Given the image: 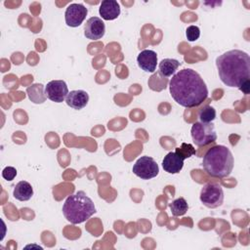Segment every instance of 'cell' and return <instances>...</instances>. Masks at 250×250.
Wrapping results in <instances>:
<instances>
[{
  "label": "cell",
  "instance_id": "4fadbf2b",
  "mask_svg": "<svg viewBox=\"0 0 250 250\" xmlns=\"http://www.w3.org/2000/svg\"><path fill=\"white\" fill-rule=\"evenodd\" d=\"M162 167L169 174H177L184 167V159L175 151L167 153L162 160Z\"/></svg>",
  "mask_w": 250,
  "mask_h": 250
},
{
  "label": "cell",
  "instance_id": "7a4b0ae2",
  "mask_svg": "<svg viewBox=\"0 0 250 250\" xmlns=\"http://www.w3.org/2000/svg\"><path fill=\"white\" fill-rule=\"evenodd\" d=\"M221 81L229 87L238 88L250 78V57L241 50H229L216 59Z\"/></svg>",
  "mask_w": 250,
  "mask_h": 250
},
{
  "label": "cell",
  "instance_id": "ba28073f",
  "mask_svg": "<svg viewBox=\"0 0 250 250\" xmlns=\"http://www.w3.org/2000/svg\"><path fill=\"white\" fill-rule=\"evenodd\" d=\"M88 14L87 8L82 4L73 3L67 6L64 13L65 23L70 27L79 26Z\"/></svg>",
  "mask_w": 250,
  "mask_h": 250
},
{
  "label": "cell",
  "instance_id": "7402d4cb",
  "mask_svg": "<svg viewBox=\"0 0 250 250\" xmlns=\"http://www.w3.org/2000/svg\"><path fill=\"white\" fill-rule=\"evenodd\" d=\"M17 176V170L13 166H7L2 171V177L6 181H13Z\"/></svg>",
  "mask_w": 250,
  "mask_h": 250
},
{
  "label": "cell",
  "instance_id": "603a6c76",
  "mask_svg": "<svg viewBox=\"0 0 250 250\" xmlns=\"http://www.w3.org/2000/svg\"><path fill=\"white\" fill-rule=\"evenodd\" d=\"M238 89H239L240 91H242L245 95H248V94H249V89H250V80H248V81L244 82L243 84H241V85L238 87Z\"/></svg>",
  "mask_w": 250,
  "mask_h": 250
},
{
  "label": "cell",
  "instance_id": "9a60e30c",
  "mask_svg": "<svg viewBox=\"0 0 250 250\" xmlns=\"http://www.w3.org/2000/svg\"><path fill=\"white\" fill-rule=\"evenodd\" d=\"M13 195L20 201H27L33 195V188L28 182L21 181L15 186Z\"/></svg>",
  "mask_w": 250,
  "mask_h": 250
},
{
  "label": "cell",
  "instance_id": "8992f818",
  "mask_svg": "<svg viewBox=\"0 0 250 250\" xmlns=\"http://www.w3.org/2000/svg\"><path fill=\"white\" fill-rule=\"evenodd\" d=\"M199 198L204 206L211 209L217 208L224 201L223 188L217 183H207L201 188Z\"/></svg>",
  "mask_w": 250,
  "mask_h": 250
},
{
  "label": "cell",
  "instance_id": "7c38bea8",
  "mask_svg": "<svg viewBox=\"0 0 250 250\" xmlns=\"http://www.w3.org/2000/svg\"><path fill=\"white\" fill-rule=\"evenodd\" d=\"M65 102L73 109H82L89 102V95L84 90H73L67 94Z\"/></svg>",
  "mask_w": 250,
  "mask_h": 250
},
{
  "label": "cell",
  "instance_id": "6da1fadb",
  "mask_svg": "<svg viewBox=\"0 0 250 250\" xmlns=\"http://www.w3.org/2000/svg\"><path fill=\"white\" fill-rule=\"evenodd\" d=\"M174 101L184 107L200 105L208 97V88L201 76L191 68H184L174 74L169 82Z\"/></svg>",
  "mask_w": 250,
  "mask_h": 250
},
{
  "label": "cell",
  "instance_id": "5bb4252c",
  "mask_svg": "<svg viewBox=\"0 0 250 250\" xmlns=\"http://www.w3.org/2000/svg\"><path fill=\"white\" fill-rule=\"evenodd\" d=\"M100 16L105 21H112L120 15V6L115 0H104L99 8Z\"/></svg>",
  "mask_w": 250,
  "mask_h": 250
},
{
  "label": "cell",
  "instance_id": "5b68a950",
  "mask_svg": "<svg viewBox=\"0 0 250 250\" xmlns=\"http://www.w3.org/2000/svg\"><path fill=\"white\" fill-rule=\"evenodd\" d=\"M191 138L193 143L198 146H204L217 140V134L214 124L195 122L191 127Z\"/></svg>",
  "mask_w": 250,
  "mask_h": 250
},
{
  "label": "cell",
  "instance_id": "e0dca14e",
  "mask_svg": "<svg viewBox=\"0 0 250 250\" xmlns=\"http://www.w3.org/2000/svg\"><path fill=\"white\" fill-rule=\"evenodd\" d=\"M180 65V62L175 59H163L158 64V73L163 77L167 78L172 76Z\"/></svg>",
  "mask_w": 250,
  "mask_h": 250
},
{
  "label": "cell",
  "instance_id": "d6986e66",
  "mask_svg": "<svg viewBox=\"0 0 250 250\" xmlns=\"http://www.w3.org/2000/svg\"><path fill=\"white\" fill-rule=\"evenodd\" d=\"M198 117L200 119V122L211 123L216 118V110L210 105H205L199 110Z\"/></svg>",
  "mask_w": 250,
  "mask_h": 250
},
{
  "label": "cell",
  "instance_id": "ac0fdd59",
  "mask_svg": "<svg viewBox=\"0 0 250 250\" xmlns=\"http://www.w3.org/2000/svg\"><path fill=\"white\" fill-rule=\"evenodd\" d=\"M169 208H170L173 216L179 217V216H183L187 213V211L188 209V205L187 200L184 197H179L169 204Z\"/></svg>",
  "mask_w": 250,
  "mask_h": 250
},
{
  "label": "cell",
  "instance_id": "277c9868",
  "mask_svg": "<svg viewBox=\"0 0 250 250\" xmlns=\"http://www.w3.org/2000/svg\"><path fill=\"white\" fill-rule=\"evenodd\" d=\"M95 213L96 207L93 200L83 190L69 195L62 205L64 218L73 225L87 221Z\"/></svg>",
  "mask_w": 250,
  "mask_h": 250
},
{
  "label": "cell",
  "instance_id": "52a82bcc",
  "mask_svg": "<svg viewBox=\"0 0 250 250\" xmlns=\"http://www.w3.org/2000/svg\"><path fill=\"white\" fill-rule=\"evenodd\" d=\"M133 173L143 180H149L158 175L159 167L152 157L142 156L134 164Z\"/></svg>",
  "mask_w": 250,
  "mask_h": 250
},
{
  "label": "cell",
  "instance_id": "9c48e42d",
  "mask_svg": "<svg viewBox=\"0 0 250 250\" xmlns=\"http://www.w3.org/2000/svg\"><path fill=\"white\" fill-rule=\"evenodd\" d=\"M68 88L63 80H52L45 86L46 97L55 103H62L68 94Z\"/></svg>",
  "mask_w": 250,
  "mask_h": 250
},
{
  "label": "cell",
  "instance_id": "44dd1931",
  "mask_svg": "<svg viewBox=\"0 0 250 250\" xmlns=\"http://www.w3.org/2000/svg\"><path fill=\"white\" fill-rule=\"evenodd\" d=\"M186 36L188 38V41L192 42L195 41L199 38L200 36V29L198 26L196 25H189L188 26L187 30H186Z\"/></svg>",
  "mask_w": 250,
  "mask_h": 250
},
{
  "label": "cell",
  "instance_id": "ffe728a7",
  "mask_svg": "<svg viewBox=\"0 0 250 250\" xmlns=\"http://www.w3.org/2000/svg\"><path fill=\"white\" fill-rule=\"evenodd\" d=\"M179 156H181L184 160L194 155L196 153L195 149L193 148L192 145L190 144H186V143H183L181 147H177L176 148V151H175Z\"/></svg>",
  "mask_w": 250,
  "mask_h": 250
},
{
  "label": "cell",
  "instance_id": "3957f363",
  "mask_svg": "<svg viewBox=\"0 0 250 250\" xmlns=\"http://www.w3.org/2000/svg\"><path fill=\"white\" fill-rule=\"evenodd\" d=\"M233 156L229 147L217 145L209 148L203 156L202 166L205 172L214 178L228 177L233 168Z\"/></svg>",
  "mask_w": 250,
  "mask_h": 250
},
{
  "label": "cell",
  "instance_id": "8fae6325",
  "mask_svg": "<svg viewBox=\"0 0 250 250\" xmlns=\"http://www.w3.org/2000/svg\"><path fill=\"white\" fill-rule=\"evenodd\" d=\"M137 62L146 72H154L157 65V55L152 50H143L137 57Z\"/></svg>",
  "mask_w": 250,
  "mask_h": 250
},
{
  "label": "cell",
  "instance_id": "30bf717a",
  "mask_svg": "<svg viewBox=\"0 0 250 250\" xmlns=\"http://www.w3.org/2000/svg\"><path fill=\"white\" fill-rule=\"evenodd\" d=\"M105 32V25L102 19L98 17H91L87 20L84 26V35L90 40L101 39Z\"/></svg>",
  "mask_w": 250,
  "mask_h": 250
},
{
  "label": "cell",
  "instance_id": "2e32d148",
  "mask_svg": "<svg viewBox=\"0 0 250 250\" xmlns=\"http://www.w3.org/2000/svg\"><path fill=\"white\" fill-rule=\"evenodd\" d=\"M28 99L34 104H42L46 100L45 87L41 83H35L26 88Z\"/></svg>",
  "mask_w": 250,
  "mask_h": 250
}]
</instances>
